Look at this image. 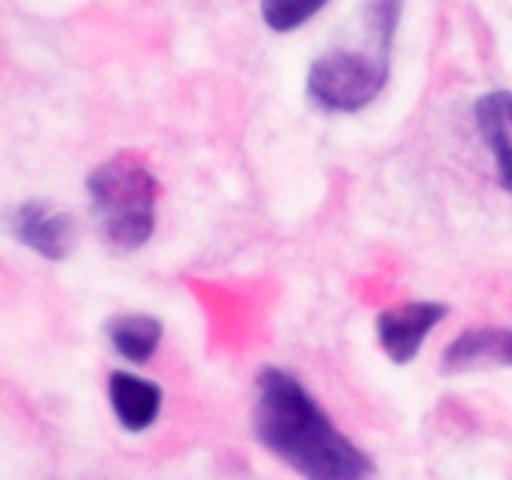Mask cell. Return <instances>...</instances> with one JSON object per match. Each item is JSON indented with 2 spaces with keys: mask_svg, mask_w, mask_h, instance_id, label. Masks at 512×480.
Returning <instances> with one entry per match:
<instances>
[{
  "mask_svg": "<svg viewBox=\"0 0 512 480\" xmlns=\"http://www.w3.org/2000/svg\"><path fill=\"white\" fill-rule=\"evenodd\" d=\"M448 313L450 308L440 300H408L383 310L375 318L380 348L395 365L413 363L428 335L443 323Z\"/></svg>",
  "mask_w": 512,
  "mask_h": 480,
  "instance_id": "277c9868",
  "label": "cell"
},
{
  "mask_svg": "<svg viewBox=\"0 0 512 480\" xmlns=\"http://www.w3.org/2000/svg\"><path fill=\"white\" fill-rule=\"evenodd\" d=\"M10 233L45 260H65L78 243V225L68 210L48 200H25L10 215Z\"/></svg>",
  "mask_w": 512,
  "mask_h": 480,
  "instance_id": "5b68a950",
  "label": "cell"
},
{
  "mask_svg": "<svg viewBox=\"0 0 512 480\" xmlns=\"http://www.w3.org/2000/svg\"><path fill=\"white\" fill-rule=\"evenodd\" d=\"M85 190L100 230L115 250L133 253L148 245L158 225L160 185L138 153L123 150L103 160L88 175Z\"/></svg>",
  "mask_w": 512,
  "mask_h": 480,
  "instance_id": "7a4b0ae2",
  "label": "cell"
},
{
  "mask_svg": "<svg viewBox=\"0 0 512 480\" xmlns=\"http://www.w3.org/2000/svg\"><path fill=\"white\" fill-rule=\"evenodd\" d=\"M255 438L305 480H375L378 470L330 420L295 375L263 368L255 378Z\"/></svg>",
  "mask_w": 512,
  "mask_h": 480,
  "instance_id": "6da1fadb",
  "label": "cell"
},
{
  "mask_svg": "<svg viewBox=\"0 0 512 480\" xmlns=\"http://www.w3.org/2000/svg\"><path fill=\"white\" fill-rule=\"evenodd\" d=\"M108 398L115 418L128 433L153 428L163 410V390L158 383L128 370H115L108 378Z\"/></svg>",
  "mask_w": 512,
  "mask_h": 480,
  "instance_id": "8992f818",
  "label": "cell"
},
{
  "mask_svg": "<svg viewBox=\"0 0 512 480\" xmlns=\"http://www.w3.org/2000/svg\"><path fill=\"white\" fill-rule=\"evenodd\" d=\"M388 78L390 70L380 68L355 48H333L313 60L305 90L318 108L353 115L378 100Z\"/></svg>",
  "mask_w": 512,
  "mask_h": 480,
  "instance_id": "3957f363",
  "label": "cell"
},
{
  "mask_svg": "<svg viewBox=\"0 0 512 480\" xmlns=\"http://www.w3.org/2000/svg\"><path fill=\"white\" fill-rule=\"evenodd\" d=\"M105 333H108L110 348L120 358L135 365H145L148 360H153L163 343V323L145 313L118 315L105 325Z\"/></svg>",
  "mask_w": 512,
  "mask_h": 480,
  "instance_id": "9c48e42d",
  "label": "cell"
},
{
  "mask_svg": "<svg viewBox=\"0 0 512 480\" xmlns=\"http://www.w3.org/2000/svg\"><path fill=\"white\" fill-rule=\"evenodd\" d=\"M512 365V328H470L443 353V373Z\"/></svg>",
  "mask_w": 512,
  "mask_h": 480,
  "instance_id": "52a82bcc",
  "label": "cell"
},
{
  "mask_svg": "<svg viewBox=\"0 0 512 480\" xmlns=\"http://www.w3.org/2000/svg\"><path fill=\"white\" fill-rule=\"evenodd\" d=\"M405 0H363L360 20H363V48H355L370 58L373 63L390 70V55H393L395 30L400 25Z\"/></svg>",
  "mask_w": 512,
  "mask_h": 480,
  "instance_id": "30bf717a",
  "label": "cell"
},
{
  "mask_svg": "<svg viewBox=\"0 0 512 480\" xmlns=\"http://www.w3.org/2000/svg\"><path fill=\"white\" fill-rule=\"evenodd\" d=\"M475 125L493 153L500 185L512 195V90H493L475 100Z\"/></svg>",
  "mask_w": 512,
  "mask_h": 480,
  "instance_id": "ba28073f",
  "label": "cell"
},
{
  "mask_svg": "<svg viewBox=\"0 0 512 480\" xmlns=\"http://www.w3.org/2000/svg\"><path fill=\"white\" fill-rule=\"evenodd\" d=\"M330 0H260V15L275 33H293L313 20Z\"/></svg>",
  "mask_w": 512,
  "mask_h": 480,
  "instance_id": "8fae6325",
  "label": "cell"
}]
</instances>
